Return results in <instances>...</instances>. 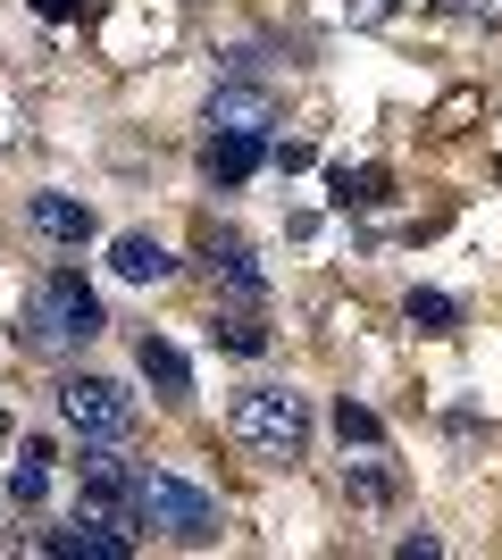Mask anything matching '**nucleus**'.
Returning a JSON list of instances; mask_svg holds the SVG:
<instances>
[{"mask_svg":"<svg viewBox=\"0 0 502 560\" xmlns=\"http://www.w3.org/2000/svg\"><path fill=\"white\" fill-rule=\"evenodd\" d=\"M25 327H34V343L68 351V343H93L101 335V293L75 268H50L43 284H34V302H25Z\"/></svg>","mask_w":502,"mask_h":560,"instance_id":"f03ea898","label":"nucleus"},{"mask_svg":"<svg viewBox=\"0 0 502 560\" xmlns=\"http://www.w3.org/2000/svg\"><path fill=\"white\" fill-rule=\"evenodd\" d=\"M268 126H277L268 84H218L210 93V135H268Z\"/></svg>","mask_w":502,"mask_h":560,"instance_id":"39448f33","label":"nucleus"},{"mask_svg":"<svg viewBox=\"0 0 502 560\" xmlns=\"http://www.w3.org/2000/svg\"><path fill=\"white\" fill-rule=\"evenodd\" d=\"M25 218H34V234H50V243H84V234H93V210L68 201V192H34Z\"/></svg>","mask_w":502,"mask_h":560,"instance_id":"1a4fd4ad","label":"nucleus"},{"mask_svg":"<svg viewBox=\"0 0 502 560\" xmlns=\"http://www.w3.org/2000/svg\"><path fill=\"white\" fill-rule=\"evenodd\" d=\"M59 419L84 435V444H126L135 435V394H126L118 376H59Z\"/></svg>","mask_w":502,"mask_h":560,"instance_id":"20e7f679","label":"nucleus"},{"mask_svg":"<svg viewBox=\"0 0 502 560\" xmlns=\"http://www.w3.org/2000/svg\"><path fill=\"white\" fill-rule=\"evenodd\" d=\"M335 435H343V452H352V444H369V452H377V444H385L377 410H360V401H343V410H335Z\"/></svg>","mask_w":502,"mask_h":560,"instance_id":"4468645a","label":"nucleus"},{"mask_svg":"<svg viewBox=\"0 0 502 560\" xmlns=\"http://www.w3.org/2000/svg\"><path fill=\"white\" fill-rule=\"evenodd\" d=\"M109 268H118V284H160L176 259H167L160 234H118V243H109Z\"/></svg>","mask_w":502,"mask_h":560,"instance_id":"0eeeda50","label":"nucleus"},{"mask_svg":"<svg viewBox=\"0 0 502 560\" xmlns=\"http://www.w3.org/2000/svg\"><path fill=\"white\" fill-rule=\"evenodd\" d=\"M218 343H226V351H243V360H252V351H268V335L252 327V318H218Z\"/></svg>","mask_w":502,"mask_h":560,"instance_id":"2eb2a0df","label":"nucleus"},{"mask_svg":"<svg viewBox=\"0 0 502 560\" xmlns=\"http://www.w3.org/2000/svg\"><path fill=\"white\" fill-rule=\"evenodd\" d=\"M135 518H151V527L176 536V544L218 536V502L192 486V477H176V468H143V477H135Z\"/></svg>","mask_w":502,"mask_h":560,"instance_id":"7ed1b4c3","label":"nucleus"},{"mask_svg":"<svg viewBox=\"0 0 502 560\" xmlns=\"http://www.w3.org/2000/svg\"><path fill=\"white\" fill-rule=\"evenodd\" d=\"M34 9H43V18H75V9H84V0H34Z\"/></svg>","mask_w":502,"mask_h":560,"instance_id":"dca6fc26","label":"nucleus"},{"mask_svg":"<svg viewBox=\"0 0 502 560\" xmlns=\"http://www.w3.org/2000/svg\"><path fill=\"white\" fill-rule=\"evenodd\" d=\"M43 460H50L43 444H25V460L9 468V502H43V486H50V468H43Z\"/></svg>","mask_w":502,"mask_h":560,"instance_id":"ddd939ff","label":"nucleus"},{"mask_svg":"<svg viewBox=\"0 0 502 560\" xmlns=\"http://www.w3.org/2000/svg\"><path fill=\"white\" fill-rule=\"evenodd\" d=\"M453 318H460L453 293H435V284H419V293H410V327H419V335H453Z\"/></svg>","mask_w":502,"mask_h":560,"instance_id":"9b49d317","label":"nucleus"},{"mask_svg":"<svg viewBox=\"0 0 502 560\" xmlns=\"http://www.w3.org/2000/svg\"><path fill=\"white\" fill-rule=\"evenodd\" d=\"M235 444L260 452V460H302V444H311V401L285 394V385L235 394Z\"/></svg>","mask_w":502,"mask_h":560,"instance_id":"f257e3e1","label":"nucleus"},{"mask_svg":"<svg viewBox=\"0 0 502 560\" xmlns=\"http://www.w3.org/2000/svg\"><path fill=\"white\" fill-rule=\"evenodd\" d=\"M260 160H268V135H210V151H201V167H210L218 185H243Z\"/></svg>","mask_w":502,"mask_h":560,"instance_id":"9d476101","label":"nucleus"},{"mask_svg":"<svg viewBox=\"0 0 502 560\" xmlns=\"http://www.w3.org/2000/svg\"><path fill=\"white\" fill-rule=\"evenodd\" d=\"M210 252H218V268H226V284H235V293H260V259H252V252H243V243H235V234H226V243H210Z\"/></svg>","mask_w":502,"mask_h":560,"instance_id":"f8f14e48","label":"nucleus"},{"mask_svg":"<svg viewBox=\"0 0 502 560\" xmlns=\"http://www.w3.org/2000/svg\"><path fill=\"white\" fill-rule=\"evenodd\" d=\"M135 369L160 385V401H192V369H185V351H176V343L143 335V343H135Z\"/></svg>","mask_w":502,"mask_h":560,"instance_id":"6e6552de","label":"nucleus"},{"mask_svg":"<svg viewBox=\"0 0 502 560\" xmlns=\"http://www.w3.org/2000/svg\"><path fill=\"white\" fill-rule=\"evenodd\" d=\"M43 552H59V560H126V552H135V536H118V527H93V518H75V527H50Z\"/></svg>","mask_w":502,"mask_h":560,"instance_id":"423d86ee","label":"nucleus"}]
</instances>
